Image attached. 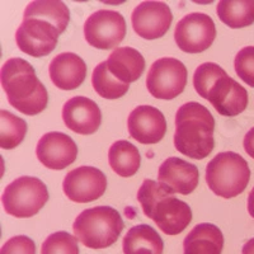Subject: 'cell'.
<instances>
[{"instance_id": "cell-15", "label": "cell", "mask_w": 254, "mask_h": 254, "mask_svg": "<svg viewBox=\"0 0 254 254\" xmlns=\"http://www.w3.org/2000/svg\"><path fill=\"white\" fill-rule=\"evenodd\" d=\"M198 181L199 172L196 165L176 156L168 158L159 168V185L172 193L187 196L196 190Z\"/></svg>"}, {"instance_id": "cell-12", "label": "cell", "mask_w": 254, "mask_h": 254, "mask_svg": "<svg viewBox=\"0 0 254 254\" xmlns=\"http://www.w3.org/2000/svg\"><path fill=\"white\" fill-rule=\"evenodd\" d=\"M64 193L72 202L88 203L101 198L107 190V178L94 167H79L66 174Z\"/></svg>"}, {"instance_id": "cell-30", "label": "cell", "mask_w": 254, "mask_h": 254, "mask_svg": "<svg viewBox=\"0 0 254 254\" xmlns=\"http://www.w3.org/2000/svg\"><path fill=\"white\" fill-rule=\"evenodd\" d=\"M248 212L254 219V187L252 188L251 193L248 196Z\"/></svg>"}, {"instance_id": "cell-8", "label": "cell", "mask_w": 254, "mask_h": 254, "mask_svg": "<svg viewBox=\"0 0 254 254\" xmlns=\"http://www.w3.org/2000/svg\"><path fill=\"white\" fill-rule=\"evenodd\" d=\"M49 201L46 185L36 177H19L5 187L1 202L10 216L26 219L35 216Z\"/></svg>"}, {"instance_id": "cell-5", "label": "cell", "mask_w": 254, "mask_h": 254, "mask_svg": "<svg viewBox=\"0 0 254 254\" xmlns=\"http://www.w3.org/2000/svg\"><path fill=\"white\" fill-rule=\"evenodd\" d=\"M137 199L145 216L153 220L167 235H178L192 221L188 203L177 198L153 179H145L137 192Z\"/></svg>"}, {"instance_id": "cell-26", "label": "cell", "mask_w": 254, "mask_h": 254, "mask_svg": "<svg viewBox=\"0 0 254 254\" xmlns=\"http://www.w3.org/2000/svg\"><path fill=\"white\" fill-rule=\"evenodd\" d=\"M41 254H79L78 238L66 231L54 233L44 242Z\"/></svg>"}, {"instance_id": "cell-29", "label": "cell", "mask_w": 254, "mask_h": 254, "mask_svg": "<svg viewBox=\"0 0 254 254\" xmlns=\"http://www.w3.org/2000/svg\"><path fill=\"white\" fill-rule=\"evenodd\" d=\"M243 145H244V149H246L247 154L254 159V127L246 133Z\"/></svg>"}, {"instance_id": "cell-4", "label": "cell", "mask_w": 254, "mask_h": 254, "mask_svg": "<svg viewBox=\"0 0 254 254\" xmlns=\"http://www.w3.org/2000/svg\"><path fill=\"white\" fill-rule=\"evenodd\" d=\"M193 87L221 116L234 117L244 112L248 106L246 88L230 78L217 64H201L194 71Z\"/></svg>"}, {"instance_id": "cell-7", "label": "cell", "mask_w": 254, "mask_h": 254, "mask_svg": "<svg viewBox=\"0 0 254 254\" xmlns=\"http://www.w3.org/2000/svg\"><path fill=\"white\" fill-rule=\"evenodd\" d=\"M251 169L242 155L233 151L219 153L206 167V182L216 196L233 198L244 192Z\"/></svg>"}, {"instance_id": "cell-23", "label": "cell", "mask_w": 254, "mask_h": 254, "mask_svg": "<svg viewBox=\"0 0 254 254\" xmlns=\"http://www.w3.org/2000/svg\"><path fill=\"white\" fill-rule=\"evenodd\" d=\"M216 13L222 23L230 28H244L254 23V0H221Z\"/></svg>"}, {"instance_id": "cell-1", "label": "cell", "mask_w": 254, "mask_h": 254, "mask_svg": "<svg viewBox=\"0 0 254 254\" xmlns=\"http://www.w3.org/2000/svg\"><path fill=\"white\" fill-rule=\"evenodd\" d=\"M69 20V8L60 0L31 1L15 32L18 49L33 58L50 55L58 45L59 36L66 31Z\"/></svg>"}, {"instance_id": "cell-20", "label": "cell", "mask_w": 254, "mask_h": 254, "mask_svg": "<svg viewBox=\"0 0 254 254\" xmlns=\"http://www.w3.org/2000/svg\"><path fill=\"white\" fill-rule=\"evenodd\" d=\"M224 235L214 224H198L183 242V254H221Z\"/></svg>"}, {"instance_id": "cell-27", "label": "cell", "mask_w": 254, "mask_h": 254, "mask_svg": "<svg viewBox=\"0 0 254 254\" xmlns=\"http://www.w3.org/2000/svg\"><path fill=\"white\" fill-rule=\"evenodd\" d=\"M234 67L238 76L254 88V46L243 47L235 56Z\"/></svg>"}, {"instance_id": "cell-13", "label": "cell", "mask_w": 254, "mask_h": 254, "mask_svg": "<svg viewBox=\"0 0 254 254\" xmlns=\"http://www.w3.org/2000/svg\"><path fill=\"white\" fill-rule=\"evenodd\" d=\"M172 20V10L164 1H142L131 14L133 31L145 40L163 37L171 28Z\"/></svg>"}, {"instance_id": "cell-10", "label": "cell", "mask_w": 254, "mask_h": 254, "mask_svg": "<svg viewBox=\"0 0 254 254\" xmlns=\"http://www.w3.org/2000/svg\"><path fill=\"white\" fill-rule=\"evenodd\" d=\"M126 36V22L117 10L99 9L84 23V37L90 46L111 50L120 45Z\"/></svg>"}, {"instance_id": "cell-19", "label": "cell", "mask_w": 254, "mask_h": 254, "mask_svg": "<svg viewBox=\"0 0 254 254\" xmlns=\"http://www.w3.org/2000/svg\"><path fill=\"white\" fill-rule=\"evenodd\" d=\"M110 72L125 84L140 79L145 70V59L132 47H117L106 60Z\"/></svg>"}, {"instance_id": "cell-28", "label": "cell", "mask_w": 254, "mask_h": 254, "mask_svg": "<svg viewBox=\"0 0 254 254\" xmlns=\"http://www.w3.org/2000/svg\"><path fill=\"white\" fill-rule=\"evenodd\" d=\"M0 254H36V244L26 235H17L4 243Z\"/></svg>"}, {"instance_id": "cell-22", "label": "cell", "mask_w": 254, "mask_h": 254, "mask_svg": "<svg viewBox=\"0 0 254 254\" xmlns=\"http://www.w3.org/2000/svg\"><path fill=\"white\" fill-rule=\"evenodd\" d=\"M108 162L115 173L127 178L137 173L141 164V156L135 145L126 140H119L111 145Z\"/></svg>"}, {"instance_id": "cell-9", "label": "cell", "mask_w": 254, "mask_h": 254, "mask_svg": "<svg viewBox=\"0 0 254 254\" xmlns=\"http://www.w3.org/2000/svg\"><path fill=\"white\" fill-rule=\"evenodd\" d=\"M188 71L185 64L174 58L154 61L146 76V88L153 97L171 101L185 90Z\"/></svg>"}, {"instance_id": "cell-24", "label": "cell", "mask_w": 254, "mask_h": 254, "mask_svg": "<svg viewBox=\"0 0 254 254\" xmlns=\"http://www.w3.org/2000/svg\"><path fill=\"white\" fill-rule=\"evenodd\" d=\"M92 84L95 92L106 99L121 98L130 89V84L122 83L111 74L106 61L98 64L93 70Z\"/></svg>"}, {"instance_id": "cell-18", "label": "cell", "mask_w": 254, "mask_h": 254, "mask_svg": "<svg viewBox=\"0 0 254 254\" xmlns=\"http://www.w3.org/2000/svg\"><path fill=\"white\" fill-rule=\"evenodd\" d=\"M50 79L61 90H74L87 78V64L72 52L55 56L49 66Z\"/></svg>"}, {"instance_id": "cell-11", "label": "cell", "mask_w": 254, "mask_h": 254, "mask_svg": "<svg viewBox=\"0 0 254 254\" xmlns=\"http://www.w3.org/2000/svg\"><path fill=\"white\" fill-rule=\"evenodd\" d=\"M216 27L210 15L190 13L179 20L174 31V40L182 51L198 54L214 44Z\"/></svg>"}, {"instance_id": "cell-17", "label": "cell", "mask_w": 254, "mask_h": 254, "mask_svg": "<svg viewBox=\"0 0 254 254\" xmlns=\"http://www.w3.org/2000/svg\"><path fill=\"white\" fill-rule=\"evenodd\" d=\"M63 120L69 130L79 135H92L101 126L98 104L87 97H72L63 106Z\"/></svg>"}, {"instance_id": "cell-6", "label": "cell", "mask_w": 254, "mask_h": 254, "mask_svg": "<svg viewBox=\"0 0 254 254\" xmlns=\"http://www.w3.org/2000/svg\"><path fill=\"white\" fill-rule=\"evenodd\" d=\"M124 228L120 212L110 206L84 210L72 224V231L79 242L90 249L108 248L115 244Z\"/></svg>"}, {"instance_id": "cell-31", "label": "cell", "mask_w": 254, "mask_h": 254, "mask_svg": "<svg viewBox=\"0 0 254 254\" xmlns=\"http://www.w3.org/2000/svg\"><path fill=\"white\" fill-rule=\"evenodd\" d=\"M242 254H254V238L244 244Z\"/></svg>"}, {"instance_id": "cell-14", "label": "cell", "mask_w": 254, "mask_h": 254, "mask_svg": "<svg viewBox=\"0 0 254 254\" xmlns=\"http://www.w3.org/2000/svg\"><path fill=\"white\" fill-rule=\"evenodd\" d=\"M36 155L46 168L61 171L75 162L78 147L66 133L47 132L38 141Z\"/></svg>"}, {"instance_id": "cell-2", "label": "cell", "mask_w": 254, "mask_h": 254, "mask_svg": "<svg viewBox=\"0 0 254 254\" xmlns=\"http://www.w3.org/2000/svg\"><path fill=\"white\" fill-rule=\"evenodd\" d=\"M0 79L9 104L18 112L35 116L46 108L47 90L28 61L20 58L6 60L1 66Z\"/></svg>"}, {"instance_id": "cell-25", "label": "cell", "mask_w": 254, "mask_h": 254, "mask_svg": "<svg viewBox=\"0 0 254 254\" xmlns=\"http://www.w3.org/2000/svg\"><path fill=\"white\" fill-rule=\"evenodd\" d=\"M27 133V124L9 111H0V146L12 150L23 141Z\"/></svg>"}, {"instance_id": "cell-3", "label": "cell", "mask_w": 254, "mask_h": 254, "mask_svg": "<svg viewBox=\"0 0 254 254\" xmlns=\"http://www.w3.org/2000/svg\"><path fill=\"white\" fill-rule=\"evenodd\" d=\"M214 130L210 111L197 102H188L177 111L174 146L188 158L205 159L214 150Z\"/></svg>"}, {"instance_id": "cell-21", "label": "cell", "mask_w": 254, "mask_h": 254, "mask_svg": "<svg viewBox=\"0 0 254 254\" xmlns=\"http://www.w3.org/2000/svg\"><path fill=\"white\" fill-rule=\"evenodd\" d=\"M122 249L125 254H163L164 243L155 229L141 224L127 231Z\"/></svg>"}, {"instance_id": "cell-16", "label": "cell", "mask_w": 254, "mask_h": 254, "mask_svg": "<svg viewBox=\"0 0 254 254\" xmlns=\"http://www.w3.org/2000/svg\"><path fill=\"white\" fill-rule=\"evenodd\" d=\"M127 127L131 137L141 144H156L165 136L167 121L158 108L139 106L128 116Z\"/></svg>"}]
</instances>
